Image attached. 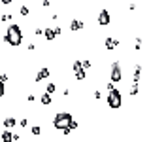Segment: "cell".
Masks as SVG:
<instances>
[{
	"label": "cell",
	"mask_w": 149,
	"mask_h": 142,
	"mask_svg": "<svg viewBox=\"0 0 149 142\" xmlns=\"http://www.w3.org/2000/svg\"><path fill=\"white\" fill-rule=\"evenodd\" d=\"M30 133H32L34 136H40L42 135V127L40 125H32V127H30Z\"/></svg>",
	"instance_id": "16"
},
{
	"label": "cell",
	"mask_w": 149,
	"mask_h": 142,
	"mask_svg": "<svg viewBox=\"0 0 149 142\" xmlns=\"http://www.w3.org/2000/svg\"><path fill=\"white\" fill-rule=\"evenodd\" d=\"M91 2H96V0H91Z\"/></svg>",
	"instance_id": "33"
},
{
	"label": "cell",
	"mask_w": 149,
	"mask_h": 142,
	"mask_svg": "<svg viewBox=\"0 0 149 142\" xmlns=\"http://www.w3.org/2000/svg\"><path fill=\"white\" fill-rule=\"evenodd\" d=\"M8 80H10V78H8V74L6 72H0V82H4V84H6Z\"/></svg>",
	"instance_id": "24"
},
{
	"label": "cell",
	"mask_w": 149,
	"mask_h": 142,
	"mask_svg": "<svg viewBox=\"0 0 149 142\" xmlns=\"http://www.w3.org/2000/svg\"><path fill=\"white\" fill-rule=\"evenodd\" d=\"M53 30H55L57 36H62V29H61V27H53Z\"/></svg>",
	"instance_id": "25"
},
{
	"label": "cell",
	"mask_w": 149,
	"mask_h": 142,
	"mask_svg": "<svg viewBox=\"0 0 149 142\" xmlns=\"http://www.w3.org/2000/svg\"><path fill=\"white\" fill-rule=\"evenodd\" d=\"M45 91H47L49 95H53L55 91H57V84H53V82H49V84L45 85Z\"/></svg>",
	"instance_id": "15"
},
{
	"label": "cell",
	"mask_w": 149,
	"mask_h": 142,
	"mask_svg": "<svg viewBox=\"0 0 149 142\" xmlns=\"http://www.w3.org/2000/svg\"><path fill=\"white\" fill-rule=\"evenodd\" d=\"M0 138H2L4 142H10V140H13V133H11V129H6V131H2Z\"/></svg>",
	"instance_id": "13"
},
{
	"label": "cell",
	"mask_w": 149,
	"mask_h": 142,
	"mask_svg": "<svg viewBox=\"0 0 149 142\" xmlns=\"http://www.w3.org/2000/svg\"><path fill=\"white\" fill-rule=\"evenodd\" d=\"M113 87H115V84H113V82H108V84H106V89H108V91H109V89H113Z\"/></svg>",
	"instance_id": "28"
},
{
	"label": "cell",
	"mask_w": 149,
	"mask_h": 142,
	"mask_svg": "<svg viewBox=\"0 0 149 142\" xmlns=\"http://www.w3.org/2000/svg\"><path fill=\"white\" fill-rule=\"evenodd\" d=\"M140 93V87H138V84H132V87H130V95L134 97V95H138Z\"/></svg>",
	"instance_id": "20"
},
{
	"label": "cell",
	"mask_w": 149,
	"mask_h": 142,
	"mask_svg": "<svg viewBox=\"0 0 149 142\" xmlns=\"http://www.w3.org/2000/svg\"><path fill=\"white\" fill-rule=\"evenodd\" d=\"M19 13H21L23 17H29V15H30V10H29V6H21V8H19Z\"/></svg>",
	"instance_id": "17"
},
{
	"label": "cell",
	"mask_w": 149,
	"mask_h": 142,
	"mask_svg": "<svg viewBox=\"0 0 149 142\" xmlns=\"http://www.w3.org/2000/svg\"><path fill=\"white\" fill-rule=\"evenodd\" d=\"M106 104H108L109 110H119L123 106V93H121V89H117V87L109 89L108 95H106Z\"/></svg>",
	"instance_id": "2"
},
{
	"label": "cell",
	"mask_w": 149,
	"mask_h": 142,
	"mask_svg": "<svg viewBox=\"0 0 149 142\" xmlns=\"http://www.w3.org/2000/svg\"><path fill=\"white\" fill-rule=\"evenodd\" d=\"M96 23H98L100 27H108L109 23H111V13H109V10L102 8L98 11V15H96Z\"/></svg>",
	"instance_id": "5"
},
{
	"label": "cell",
	"mask_w": 149,
	"mask_h": 142,
	"mask_svg": "<svg viewBox=\"0 0 149 142\" xmlns=\"http://www.w3.org/2000/svg\"><path fill=\"white\" fill-rule=\"evenodd\" d=\"M42 6H44V8H49L51 2H49V0H42Z\"/></svg>",
	"instance_id": "31"
},
{
	"label": "cell",
	"mask_w": 149,
	"mask_h": 142,
	"mask_svg": "<svg viewBox=\"0 0 149 142\" xmlns=\"http://www.w3.org/2000/svg\"><path fill=\"white\" fill-rule=\"evenodd\" d=\"M81 65H83V68H85V70H89V68L93 66V63H91V61L87 59V61H81Z\"/></svg>",
	"instance_id": "22"
},
{
	"label": "cell",
	"mask_w": 149,
	"mask_h": 142,
	"mask_svg": "<svg viewBox=\"0 0 149 142\" xmlns=\"http://www.w3.org/2000/svg\"><path fill=\"white\" fill-rule=\"evenodd\" d=\"M11 2H13V0H0V4H2V6H10Z\"/></svg>",
	"instance_id": "29"
},
{
	"label": "cell",
	"mask_w": 149,
	"mask_h": 142,
	"mask_svg": "<svg viewBox=\"0 0 149 142\" xmlns=\"http://www.w3.org/2000/svg\"><path fill=\"white\" fill-rule=\"evenodd\" d=\"M74 78H76L77 82H85V78H87V70H85V68L74 70Z\"/></svg>",
	"instance_id": "11"
},
{
	"label": "cell",
	"mask_w": 149,
	"mask_h": 142,
	"mask_svg": "<svg viewBox=\"0 0 149 142\" xmlns=\"http://www.w3.org/2000/svg\"><path fill=\"white\" fill-rule=\"evenodd\" d=\"M72 114L70 112H57L53 117V127L55 131H62V129L70 127V121H72Z\"/></svg>",
	"instance_id": "3"
},
{
	"label": "cell",
	"mask_w": 149,
	"mask_h": 142,
	"mask_svg": "<svg viewBox=\"0 0 149 142\" xmlns=\"http://www.w3.org/2000/svg\"><path fill=\"white\" fill-rule=\"evenodd\" d=\"M17 123H19V127H21V129H26V127H29V117H23V120H19Z\"/></svg>",
	"instance_id": "18"
},
{
	"label": "cell",
	"mask_w": 149,
	"mask_h": 142,
	"mask_svg": "<svg viewBox=\"0 0 149 142\" xmlns=\"http://www.w3.org/2000/svg\"><path fill=\"white\" fill-rule=\"evenodd\" d=\"M83 29H85V23L81 21V19H72V21H70V30H72V32L83 30Z\"/></svg>",
	"instance_id": "10"
},
{
	"label": "cell",
	"mask_w": 149,
	"mask_h": 142,
	"mask_svg": "<svg viewBox=\"0 0 149 142\" xmlns=\"http://www.w3.org/2000/svg\"><path fill=\"white\" fill-rule=\"evenodd\" d=\"M42 36L45 38V42H55V40H57V34H55V30L51 29V27H45Z\"/></svg>",
	"instance_id": "9"
},
{
	"label": "cell",
	"mask_w": 149,
	"mask_h": 142,
	"mask_svg": "<svg viewBox=\"0 0 149 142\" xmlns=\"http://www.w3.org/2000/svg\"><path fill=\"white\" fill-rule=\"evenodd\" d=\"M4 95H6V84H4V82H0V98H2Z\"/></svg>",
	"instance_id": "21"
},
{
	"label": "cell",
	"mask_w": 149,
	"mask_h": 142,
	"mask_svg": "<svg viewBox=\"0 0 149 142\" xmlns=\"http://www.w3.org/2000/svg\"><path fill=\"white\" fill-rule=\"evenodd\" d=\"M93 97H95V101H100V98H102V93L100 91H95V93H93Z\"/></svg>",
	"instance_id": "26"
},
{
	"label": "cell",
	"mask_w": 149,
	"mask_h": 142,
	"mask_svg": "<svg viewBox=\"0 0 149 142\" xmlns=\"http://www.w3.org/2000/svg\"><path fill=\"white\" fill-rule=\"evenodd\" d=\"M2 40L11 47H19L23 44V29H21V25L10 23L8 29H6V32H4V36H2Z\"/></svg>",
	"instance_id": "1"
},
{
	"label": "cell",
	"mask_w": 149,
	"mask_h": 142,
	"mask_svg": "<svg viewBox=\"0 0 149 142\" xmlns=\"http://www.w3.org/2000/svg\"><path fill=\"white\" fill-rule=\"evenodd\" d=\"M26 101H29V102H30V104H32V102H34V101H36V97H34V95H32V93H30V95H29V97H26Z\"/></svg>",
	"instance_id": "27"
},
{
	"label": "cell",
	"mask_w": 149,
	"mask_h": 142,
	"mask_svg": "<svg viewBox=\"0 0 149 142\" xmlns=\"http://www.w3.org/2000/svg\"><path fill=\"white\" fill-rule=\"evenodd\" d=\"M128 10H130V11H136L138 8H136V4H134V2H130V6H128Z\"/></svg>",
	"instance_id": "30"
},
{
	"label": "cell",
	"mask_w": 149,
	"mask_h": 142,
	"mask_svg": "<svg viewBox=\"0 0 149 142\" xmlns=\"http://www.w3.org/2000/svg\"><path fill=\"white\" fill-rule=\"evenodd\" d=\"M140 76H142V66L136 65V66H134V74H132V80H134V84H138V82H140Z\"/></svg>",
	"instance_id": "14"
},
{
	"label": "cell",
	"mask_w": 149,
	"mask_h": 142,
	"mask_svg": "<svg viewBox=\"0 0 149 142\" xmlns=\"http://www.w3.org/2000/svg\"><path fill=\"white\" fill-rule=\"evenodd\" d=\"M49 74H51V70L47 68V66L40 68V70H38V74L34 76V84H40V82H44L45 78H49Z\"/></svg>",
	"instance_id": "7"
},
{
	"label": "cell",
	"mask_w": 149,
	"mask_h": 142,
	"mask_svg": "<svg viewBox=\"0 0 149 142\" xmlns=\"http://www.w3.org/2000/svg\"><path fill=\"white\" fill-rule=\"evenodd\" d=\"M11 21V13H0V23H6Z\"/></svg>",
	"instance_id": "19"
},
{
	"label": "cell",
	"mask_w": 149,
	"mask_h": 142,
	"mask_svg": "<svg viewBox=\"0 0 149 142\" xmlns=\"http://www.w3.org/2000/svg\"><path fill=\"white\" fill-rule=\"evenodd\" d=\"M119 46H121V40H117V38H113V36H108V38L104 40L106 51H113V49H117Z\"/></svg>",
	"instance_id": "6"
},
{
	"label": "cell",
	"mask_w": 149,
	"mask_h": 142,
	"mask_svg": "<svg viewBox=\"0 0 149 142\" xmlns=\"http://www.w3.org/2000/svg\"><path fill=\"white\" fill-rule=\"evenodd\" d=\"M40 102L44 106H49V104H53V98H51V95L45 91V93H42V97H40Z\"/></svg>",
	"instance_id": "12"
},
{
	"label": "cell",
	"mask_w": 149,
	"mask_h": 142,
	"mask_svg": "<svg viewBox=\"0 0 149 142\" xmlns=\"http://www.w3.org/2000/svg\"><path fill=\"white\" fill-rule=\"evenodd\" d=\"M26 49H29V51H34V49H36V46H34V44H29V46H26Z\"/></svg>",
	"instance_id": "32"
},
{
	"label": "cell",
	"mask_w": 149,
	"mask_h": 142,
	"mask_svg": "<svg viewBox=\"0 0 149 142\" xmlns=\"http://www.w3.org/2000/svg\"><path fill=\"white\" fill-rule=\"evenodd\" d=\"M109 82H113V84L123 82V65H121V61L111 63V66H109Z\"/></svg>",
	"instance_id": "4"
},
{
	"label": "cell",
	"mask_w": 149,
	"mask_h": 142,
	"mask_svg": "<svg viewBox=\"0 0 149 142\" xmlns=\"http://www.w3.org/2000/svg\"><path fill=\"white\" fill-rule=\"evenodd\" d=\"M2 125H4L6 129H13L15 125H17V117H15V116H6V117L2 120Z\"/></svg>",
	"instance_id": "8"
},
{
	"label": "cell",
	"mask_w": 149,
	"mask_h": 142,
	"mask_svg": "<svg viewBox=\"0 0 149 142\" xmlns=\"http://www.w3.org/2000/svg\"><path fill=\"white\" fill-rule=\"evenodd\" d=\"M34 34H36V36H42V34H44V29H42V27H34Z\"/></svg>",
	"instance_id": "23"
}]
</instances>
